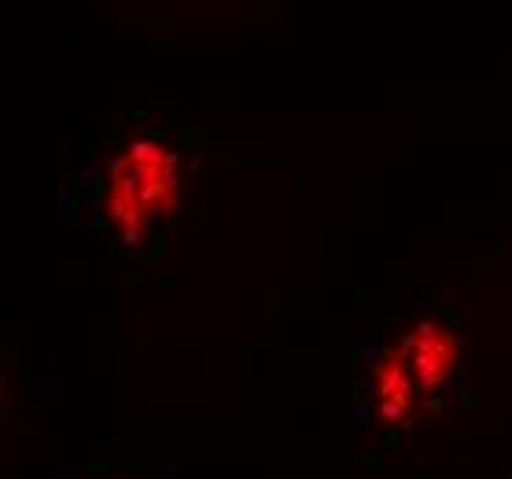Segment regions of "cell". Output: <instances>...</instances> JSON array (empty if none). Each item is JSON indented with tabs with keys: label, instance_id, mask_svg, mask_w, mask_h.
I'll return each instance as SVG.
<instances>
[{
	"label": "cell",
	"instance_id": "3",
	"mask_svg": "<svg viewBox=\"0 0 512 479\" xmlns=\"http://www.w3.org/2000/svg\"><path fill=\"white\" fill-rule=\"evenodd\" d=\"M373 409L384 424H406L413 406H417V380H413V369H409L406 354H402V343L398 347H384L373 362Z\"/></svg>",
	"mask_w": 512,
	"mask_h": 479
},
{
	"label": "cell",
	"instance_id": "2",
	"mask_svg": "<svg viewBox=\"0 0 512 479\" xmlns=\"http://www.w3.org/2000/svg\"><path fill=\"white\" fill-rule=\"evenodd\" d=\"M402 354L413 369L420 395H439L461 365V332L450 317L431 314L417 321V328L402 339Z\"/></svg>",
	"mask_w": 512,
	"mask_h": 479
},
{
	"label": "cell",
	"instance_id": "1",
	"mask_svg": "<svg viewBox=\"0 0 512 479\" xmlns=\"http://www.w3.org/2000/svg\"><path fill=\"white\" fill-rule=\"evenodd\" d=\"M181 199V163L163 137H129L107 163L100 214L118 244L140 247L177 211Z\"/></svg>",
	"mask_w": 512,
	"mask_h": 479
}]
</instances>
